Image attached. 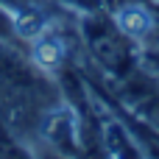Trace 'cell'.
Segmentation results:
<instances>
[{
    "label": "cell",
    "mask_w": 159,
    "mask_h": 159,
    "mask_svg": "<svg viewBox=\"0 0 159 159\" xmlns=\"http://www.w3.org/2000/svg\"><path fill=\"white\" fill-rule=\"evenodd\" d=\"M78 34L84 42V50L89 53V59L106 78L123 81L131 70H137L134 36L117 22L115 14H109V8L81 14Z\"/></svg>",
    "instance_id": "cell-1"
},
{
    "label": "cell",
    "mask_w": 159,
    "mask_h": 159,
    "mask_svg": "<svg viewBox=\"0 0 159 159\" xmlns=\"http://www.w3.org/2000/svg\"><path fill=\"white\" fill-rule=\"evenodd\" d=\"M117 95L126 109L159 131V78L145 70H131L123 81H117Z\"/></svg>",
    "instance_id": "cell-2"
},
{
    "label": "cell",
    "mask_w": 159,
    "mask_h": 159,
    "mask_svg": "<svg viewBox=\"0 0 159 159\" xmlns=\"http://www.w3.org/2000/svg\"><path fill=\"white\" fill-rule=\"evenodd\" d=\"M50 3H53V0H0V6H3L6 11H11V14L20 20L22 36H25L28 22H39V20H42V11H48Z\"/></svg>",
    "instance_id": "cell-3"
},
{
    "label": "cell",
    "mask_w": 159,
    "mask_h": 159,
    "mask_svg": "<svg viewBox=\"0 0 159 159\" xmlns=\"http://www.w3.org/2000/svg\"><path fill=\"white\" fill-rule=\"evenodd\" d=\"M0 39L22 45V25H20V20H17L11 11H6L3 6H0Z\"/></svg>",
    "instance_id": "cell-4"
},
{
    "label": "cell",
    "mask_w": 159,
    "mask_h": 159,
    "mask_svg": "<svg viewBox=\"0 0 159 159\" xmlns=\"http://www.w3.org/2000/svg\"><path fill=\"white\" fill-rule=\"evenodd\" d=\"M148 56H151L154 64H159V20L154 25V31H151V36H148Z\"/></svg>",
    "instance_id": "cell-5"
}]
</instances>
